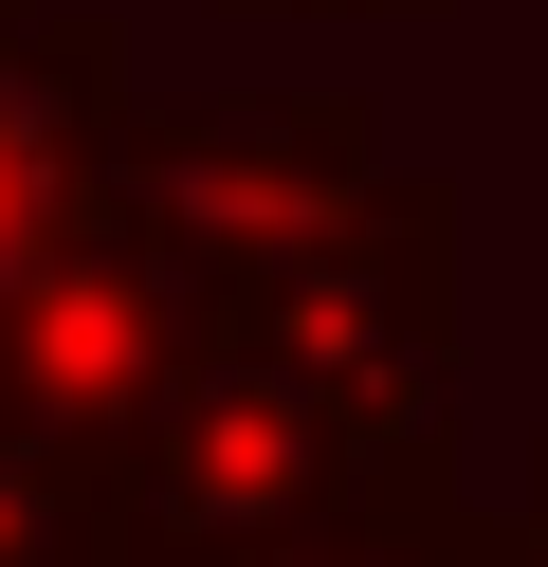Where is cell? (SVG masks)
<instances>
[{"label":"cell","instance_id":"cell-3","mask_svg":"<svg viewBox=\"0 0 548 567\" xmlns=\"http://www.w3.org/2000/svg\"><path fill=\"white\" fill-rule=\"evenodd\" d=\"M110 549H128V476H110V440L0 421V567H110Z\"/></svg>","mask_w":548,"mask_h":567},{"label":"cell","instance_id":"cell-1","mask_svg":"<svg viewBox=\"0 0 548 567\" xmlns=\"http://www.w3.org/2000/svg\"><path fill=\"white\" fill-rule=\"evenodd\" d=\"M110 55L92 19H37V0H0V275H37L73 220L110 202Z\"/></svg>","mask_w":548,"mask_h":567},{"label":"cell","instance_id":"cell-4","mask_svg":"<svg viewBox=\"0 0 548 567\" xmlns=\"http://www.w3.org/2000/svg\"><path fill=\"white\" fill-rule=\"evenodd\" d=\"M311 19H365V0H311Z\"/></svg>","mask_w":548,"mask_h":567},{"label":"cell","instance_id":"cell-2","mask_svg":"<svg viewBox=\"0 0 548 567\" xmlns=\"http://www.w3.org/2000/svg\"><path fill=\"white\" fill-rule=\"evenodd\" d=\"M201 567H530V549H494V530H457L421 457H384V476H348L329 513L256 530V549H201Z\"/></svg>","mask_w":548,"mask_h":567}]
</instances>
